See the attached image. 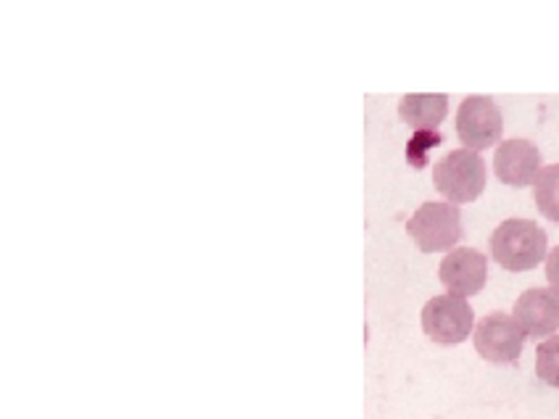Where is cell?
Segmentation results:
<instances>
[{
	"label": "cell",
	"mask_w": 559,
	"mask_h": 419,
	"mask_svg": "<svg viewBox=\"0 0 559 419\" xmlns=\"http://www.w3.org/2000/svg\"><path fill=\"white\" fill-rule=\"evenodd\" d=\"M491 256L507 272L536 270L546 259V232L533 219H507L491 235Z\"/></svg>",
	"instance_id": "obj_1"
},
{
	"label": "cell",
	"mask_w": 559,
	"mask_h": 419,
	"mask_svg": "<svg viewBox=\"0 0 559 419\" xmlns=\"http://www.w3.org/2000/svg\"><path fill=\"white\" fill-rule=\"evenodd\" d=\"M488 171L480 154L467 148L451 151L436 164L433 185L449 203H473L486 190Z\"/></svg>",
	"instance_id": "obj_2"
},
{
	"label": "cell",
	"mask_w": 559,
	"mask_h": 419,
	"mask_svg": "<svg viewBox=\"0 0 559 419\" xmlns=\"http://www.w3.org/2000/svg\"><path fill=\"white\" fill-rule=\"evenodd\" d=\"M406 232L423 253L451 251L462 238V212L454 203L428 201L406 222Z\"/></svg>",
	"instance_id": "obj_3"
},
{
	"label": "cell",
	"mask_w": 559,
	"mask_h": 419,
	"mask_svg": "<svg viewBox=\"0 0 559 419\" xmlns=\"http://www.w3.org/2000/svg\"><path fill=\"white\" fill-rule=\"evenodd\" d=\"M423 333L441 346H456L465 343L473 333L475 311L467 303V298L460 296H436L423 307Z\"/></svg>",
	"instance_id": "obj_4"
},
{
	"label": "cell",
	"mask_w": 559,
	"mask_h": 419,
	"mask_svg": "<svg viewBox=\"0 0 559 419\" xmlns=\"http://www.w3.org/2000/svg\"><path fill=\"white\" fill-rule=\"evenodd\" d=\"M525 338L528 335L520 327V322L504 314V311H493V314L483 316L473 333L478 354L486 361H493V364H514L523 354Z\"/></svg>",
	"instance_id": "obj_5"
},
{
	"label": "cell",
	"mask_w": 559,
	"mask_h": 419,
	"mask_svg": "<svg viewBox=\"0 0 559 419\" xmlns=\"http://www.w3.org/2000/svg\"><path fill=\"white\" fill-rule=\"evenodd\" d=\"M504 132V119H501L499 106L488 95H469L462 100L456 111V135L467 151H486L497 145Z\"/></svg>",
	"instance_id": "obj_6"
},
{
	"label": "cell",
	"mask_w": 559,
	"mask_h": 419,
	"mask_svg": "<svg viewBox=\"0 0 559 419\" xmlns=\"http://www.w3.org/2000/svg\"><path fill=\"white\" fill-rule=\"evenodd\" d=\"M438 277H441L443 288L451 296L469 298L480 294L488 283V259L486 253L475 249H456L443 256L441 266H438Z\"/></svg>",
	"instance_id": "obj_7"
},
{
	"label": "cell",
	"mask_w": 559,
	"mask_h": 419,
	"mask_svg": "<svg viewBox=\"0 0 559 419\" xmlns=\"http://www.w3.org/2000/svg\"><path fill=\"white\" fill-rule=\"evenodd\" d=\"M514 320L533 340H546L559 330V290L531 288L514 303Z\"/></svg>",
	"instance_id": "obj_8"
},
{
	"label": "cell",
	"mask_w": 559,
	"mask_h": 419,
	"mask_svg": "<svg viewBox=\"0 0 559 419\" xmlns=\"http://www.w3.org/2000/svg\"><path fill=\"white\" fill-rule=\"evenodd\" d=\"M493 169L504 185L528 188L542 175V151L531 140H504L493 154Z\"/></svg>",
	"instance_id": "obj_9"
},
{
	"label": "cell",
	"mask_w": 559,
	"mask_h": 419,
	"mask_svg": "<svg viewBox=\"0 0 559 419\" xmlns=\"http://www.w3.org/2000/svg\"><path fill=\"white\" fill-rule=\"evenodd\" d=\"M449 113V95L443 93H409L399 104V117L417 132L438 130Z\"/></svg>",
	"instance_id": "obj_10"
},
{
	"label": "cell",
	"mask_w": 559,
	"mask_h": 419,
	"mask_svg": "<svg viewBox=\"0 0 559 419\" xmlns=\"http://www.w3.org/2000/svg\"><path fill=\"white\" fill-rule=\"evenodd\" d=\"M533 199L546 219L559 222V164L542 169L533 182Z\"/></svg>",
	"instance_id": "obj_11"
},
{
	"label": "cell",
	"mask_w": 559,
	"mask_h": 419,
	"mask_svg": "<svg viewBox=\"0 0 559 419\" xmlns=\"http://www.w3.org/2000/svg\"><path fill=\"white\" fill-rule=\"evenodd\" d=\"M536 374L542 378V383L559 391V335L538 343Z\"/></svg>",
	"instance_id": "obj_12"
},
{
	"label": "cell",
	"mask_w": 559,
	"mask_h": 419,
	"mask_svg": "<svg viewBox=\"0 0 559 419\" xmlns=\"http://www.w3.org/2000/svg\"><path fill=\"white\" fill-rule=\"evenodd\" d=\"M438 143H441V135H438L436 130L417 132V135L409 140V148H406V158L412 161V167L423 169L425 164H428V151L436 148Z\"/></svg>",
	"instance_id": "obj_13"
},
{
	"label": "cell",
	"mask_w": 559,
	"mask_h": 419,
	"mask_svg": "<svg viewBox=\"0 0 559 419\" xmlns=\"http://www.w3.org/2000/svg\"><path fill=\"white\" fill-rule=\"evenodd\" d=\"M546 279H549L551 288L559 290V246L551 249L549 256H546Z\"/></svg>",
	"instance_id": "obj_14"
}]
</instances>
